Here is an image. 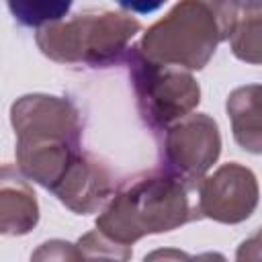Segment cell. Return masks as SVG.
I'll return each instance as SVG.
<instances>
[{
	"mask_svg": "<svg viewBox=\"0 0 262 262\" xmlns=\"http://www.w3.org/2000/svg\"><path fill=\"white\" fill-rule=\"evenodd\" d=\"M29 262H84V254L78 244L66 239H47L33 250Z\"/></svg>",
	"mask_w": 262,
	"mask_h": 262,
	"instance_id": "14",
	"label": "cell"
},
{
	"mask_svg": "<svg viewBox=\"0 0 262 262\" xmlns=\"http://www.w3.org/2000/svg\"><path fill=\"white\" fill-rule=\"evenodd\" d=\"M225 111L235 143L250 154H262V84H246L231 90Z\"/></svg>",
	"mask_w": 262,
	"mask_h": 262,
	"instance_id": "10",
	"label": "cell"
},
{
	"mask_svg": "<svg viewBox=\"0 0 262 262\" xmlns=\"http://www.w3.org/2000/svg\"><path fill=\"white\" fill-rule=\"evenodd\" d=\"M219 154V125L207 113H192L164 131L162 170L192 186H199Z\"/></svg>",
	"mask_w": 262,
	"mask_h": 262,
	"instance_id": "6",
	"label": "cell"
},
{
	"mask_svg": "<svg viewBox=\"0 0 262 262\" xmlns=\"http://www.w3.org/2000/svg\"><path fill=\"white\" fill-rule=\"evenodd\" d=\"M53 194L76 215H90L106 207L115 194V178L106 164L88 151H82L68 168Z\"/></svg>",
	"mask_w": 262,
	"mask_h": 262,
	"instance_id": "8",
	"label": "cell"
},
{
	"mask_svg": "<svg viewBox=\"0 0 262 262\" xmlns=\"http://www.w3.org/2000/svg\"><path fill=\"white\" fill-rule=\"evenodd\" d=\"M129 76L143 123L154 131H166L192 115L201 102V86L186 70L147 59L137 45L127 53Z\"/></svg>",
	"mask_w": 262,
	"mask_h": 262,
	"instance_id": "5",
	"label": "cell"
},
{
	"mask_svg": "<svg viewBox=\"0 0 262 262\" xmlns=\"http://www.w3.org/2000/svg\"><path fill=\"white\" fill-rule=\"evenodd\" d=\"M242 2L184 0L143 33L137 49L151 61L186 72L203 70L217 45L229 39Z\"/></svg>",
	"mask_w": 262,
	"mask_h": 262,
	"instance_id": "3",
	"label": "cell"
},
{
	"mask_svg": "<svg viewBox=\"0 0 262 262\" xmlns=\"http://www.w3.org/2000/svg\"><path fill=\"white\" fill-rule=\"evenodd\" d=\"M70 8V2H8V10L18 23L37 29L63 20Z\"/></svg>",
	"mask_w": 262,
	"mask_h": 262,
	"instance_id": "12",
	"label": "cell"
},
{
	"mask_svg": "<svg viewBox=\"0 0 262 262\" xmlns=\"http://www.w3.org/2000/svg\"><path fill=\"white\" fill-rule=\"evenodd\" d=\"M188 254L184 250H178V248H158V250H151L143 262H188Z\"/></svg>",
	"mask_w": 262,
	"mask_h": 262,
	"instance_id": "16",
	"label": "cell"
},
{
	"mask_svg": "<svg viewBox=\"0 0 262 262\" xmlns=\"http://www.w3.org/2000/svg\"><path fill=\"white\" fill-rule=\"evenodd\" d=\"M235 262H262V227L237 246Z\"/></svg>",
	"mask_w": 262,
	"mask_h": 262,
	"instance_id": "15",
	"label": "cell"
},
{
	"mask_svg": "<svg viewBox=\"0 0 262 262\" xmlns=\"http://www.w3.org/2000/svg\"><path fill=\"white\" fill-rule=\"evenodd\" d=\"M78 246L84 254V262H129L133 256L131 246L117 244L98 229L84 233L78 239Z\"/></svg>",
	"mask_w": 262,
	"mask_h": 262,
	"instance_id": "13",
	"label": "cell"
},
{
	"mask_svg": "<svg viewBox=\"0 0 262 262\" xmlns=\"http://www.w3.org/2000/svg\"><path fill=\"white\" fill-rule=\"evenodd\" d=\"M188 262H229L221 252H203L196 256H190Z\"/></svg>",
	"mask_w": 262,
	"mask_h": 262,
	"instance_id": "17",
	"label": "cell"
},
{
	"mask_svg": "<svg viewBox=\"0 0 262 262\" xmlns=\"http://www.w3.org/2000/svg\"><path fill=\"white\" fill-rule=\"evenodd\" d=\"M260 201L256 174L237 162L219 166L196 186L199 213L217 223L235 225L252 217Z\"/></svg>",
	"mask_w": 262,
	"mask_h": 262,
	"instance_id": "7",
	"label": "cell"
},
{
	"mask_svg": "<svg viewBox=\"0 0 262 262\" xmlns=\"http://www.w3.org/2000/svg\"><path fill=\"white\" fill-rule=\"evenodd\" d=\"M10 125L16 135V168L35 184L53 192L82 149V117L66 98L33 92L10 106Z\"/></svg>",
	"mask_w": 262,
	"mask_h": 262,
	"instance_id": "1",
	"label": "cell"
},
{
	"mask_svg": "<svg viewBox=\"0 0 262 262\" xmlns=\"http://www.w3.org/2000/svg\"><path fill=\"white\" fill-rule=\"evenodd\" d=\"M141 23L121 10H84L37 29L35 43L45 57L63 66L108 68L129 53Z\"/></svg>",
	"mask_w": 262,
	"mask_h": 262,
	"instance_id": "4",
	"label": "cell"
},
{
	"mask_svg": "<svg viewBox=\"0 0 262 262\" xmlns=\"http://www.w3.org/2000/svg\"><path fill=\"white\" fill-rule=\"evenodd\" d=\"M196 186L166 170L141 172L127 178L96 217V229L108 239L133 246L154 233H166L201 219L192 199Z\"/></svg>",
	"mask_w": 262,
	"mask_h": 262,
	"instance_id": "2",
	"label": "cell"
},
{
	"mask_svg": "<svg viewBox=\"0 0 262 262\" xmlns=\"http://www.w3.org/2000/svg\"><path fill=\"white\" fill-rule=\"evenodd\" d=\"M39 223V203L18 168L4 164L0 172V231L27 235Z\"/></svg>",
	"mask_w": 262,
	"mask_h": 262,
	"instance_id": "9",
	"label": "cell"
},
{
	"mask_svg": "<svg viewBox=\"0 0 262 262\" xmlns=\"http://www.w3.org/2000/svg\"><path fill=\"white\" fill-rule=\"evenodd\" d=\"M231 53L246 63L262 66V4L242 2V12L229 35Z\"/></svg>",
	"mask_w": 262,
	"mask_h": 262,
	"instance_id": "11",
	"label": "cell"
}]
</instances>
